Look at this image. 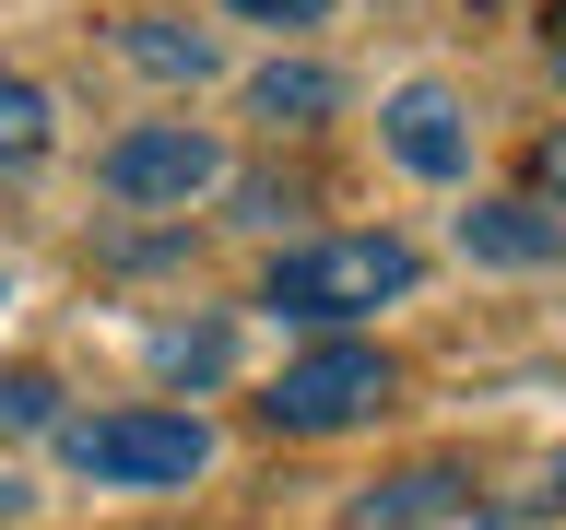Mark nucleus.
I'll return each instance as SVG.
<instances>
[{
    "instance_id": "1",
    "label": "nucleus",
    "mask_w": 566,
    "mask_h": 530,
    "mask_svg": "<svg viewBox=\"0 0 566 530\" xmlns=\"http://www.w3.org/2000/svg\"><path fill=\"white\" fill-rule=\"evenodd\" d=\"M413 272H424L413 236H318V247H295V259H272V295H260V307L307 318V330H343V318L413 295Z\"/></svg>"
},
{
    "instance_id": "2",
    "label": "nucleus",
    "mask_w": 566,
    "mask_h": 530,
    "mask_svg": "<svg viewBox=\"0 0 566 530\" xmlns=\"http://www.w3.org/2000/svg\"><path fill=\"white\" fill-rule=\"evenodd\" d=\"M60 459L83 484H189V471H212V424L166 413V401H142V413H83V424H60Z\"/></svg>"
},
{
    "instance_id": "3",
    "label": "nucleus",
    "mask_w": 566,
    "mask_h": 530,
    "mask_svg": "<svg viewBox=\"0 0 566 530\" xmlns=\"http://www.w3.org/2000/svg\"><path fill=\"white\" fill-rule=\"evenodd\" d=\"M389 389H401V365H389L378 342H318V353H295V365L260 389V424H272V436H343V424L389 413Z\"/></svg>"
},
{
    "instance_id": "4",
    "label": "nucleus",
    "mask_w": 566,
    "mask_h": 530,
    "mask_svg": "<svg viewBox=\"0 0 566 530\" xmlns=\"http://www.w3.org/2000/svg\"><path fill=\"white\" fill-rule=\"evenodd\" d=\"M95 177L118 189V201H201L212 177H224V141L189 130V118H142V130H118L95 153Z\"/></svg>"
},
{
    "instance_id": "5",
    "label": "nucleus",
    "mask_w": 566,
    "mask_h": 530,
    "mask_svg": "<svg viewBox=\"0 0 566 530\" xmlns=\"http://www.w3.org/2000/svg\"><path fill=\"white\" fill-rule=\"evenodd\" d=\"M378 130H389V153H401L413 177H460V166H472V118H460L449 83H401Z\"/></svg>"
},
{
    "instance_id": "6",
    "label": "nucleus",
    "mask_w": 566,
    "mask_h": 530,
    "mask_svg": "<svg viewBox=\"0 0 566 530\" xmlns=\"http://www.w3.org/2000/svg\"><path fill=\"white\" fill-rule=\"evenodd\" d=\"M460 247H472V259H495V272H543V259H566V212L472 201V212H460Z\"/></svg>"
},
{
    "instance_id": "7",
    "label": "nucleus",
    "mask_w": 566,
    "mask_h": 530,
    "mask_svg": "<svg viewBox=\"0 0 566 530\" xmlns=\"http://www.w3.org/2000/svg\"><path fill=\"white\" fill-rule=\"evenodd\" d=\"M248 106H260L272 130H307V118H331V106H343V83H331L318 60H272L260 83H248Z\"/></svg>"
},
{
    "instance_id": "8",
    "label": "nucleus",
    "mask_w": 566,
    "mask_h": 530,
    "mask_svg": "<svg viewBox=\"0 0 566 530\" xmlns=\"http://www.w3.org/2000/svg\"><path fill=\"white\" fill-rule=\"evenodd\" d=\"M449 507H460L449 471H389V484H366L354 530H424V519H449Z\"/></svg>"
},
{
    "instance_id": "9",
    "label": "nucleus",
    "mask_w": 566,
    "mask_h": 530,
    "mask_svg": "<svg viewBox=\"0 0 566 530\" xmlns=\"http://www.w3.org/2000/svg\"><path fill=\"white\" fill-rule=\"evenodd\" d=\"M118 47H130L142 71H166V83H201L212 71V35H189V24H130Z\"/></svg>"
},
{
    "instance_id": "10",
    "label": "nucleus",
    "mask_w": 566,
    "mask_h": 530,
    "mask_svg": "<svg viewBox=\"0 0 566 530\" xmlns=\"http://www.w3.org/2000/svg\"><path fill=\"white\" fill-rule=\"evenodd\" d=\"M35 153H48V95L0 71V166H35Z\"/></svg>"
},
{
    "instance_id": "11",
    "label": "nucleus",
    "mask_w": 566,
    "mask_h": 530,
    "mask_svg": "<svg viewBox=\"0 0 566 530\" xmlns=\"http://www.w3.org/2000/svg\"><path fill=\"white\" fill-rule=\"evenodd\" d=\"M35 424H60V389L35 378V365H12L0 378V436H35Z\"/></svg>"
},
{
    "instance_id": "12",
    "label": "nucleus",
    "mask_w": 566,
    "mask_h": 530,
    "mask_svg": "<svg viewBox=\"0 0 566 530\" xmlns=\"http://www.w3.org/2000/svg\"><path fill=\"white\" fill-rule=\"evenodd\" d=\"M154 365H166V378H212V365H224V330H166Z\"/></svg>"
},
{
    "instance_id": "13",
    "label": "nucleus",
    "mask_w": 566,
    "mask_h": 530,
    "mask_svg": "<svg viewBox=\"0 0 566 530\" xmlns=\"http://www.w3.org/2000/svg\"><path fill=\"white\" fill-rule=\"evenodd\" d=\"M248 24H331V0H237Z\"/></svg>"
},
{
    "instance_id": "14",
    "label": "nucleus",
    "mask_w": 566,
    "mask_h": 530,
    "mask_svg": "<svg viewBox=\"0 0 566 530\" xmlns=\"http://www.w3.org/2000/svg\"><path fill=\"white\" fill-rule=\"evenodd\" d=\"M531 177H543V189H566V130H543V153H531Z\"/></svg>"
},
{
    "instance_id": "15",
    "label": "nucleus",
    "mask_w": 566,
    "mask_h": 530,
    "mask_svg": "<svg viewBox=\"0 0 566 530\" xmlns=\"http://www.w3.org/2000/svg\"><path fill=\"white\" fill-rule=\"evenodd\" d=\"M543 495H555V507H566V459H555V484H543Z\"/></svg>"
},
{
    "instance_id": "16",
    "label": "nucleus",
    "mask_w": 566,
    "mask_h": 530,
    "mask_svg": "<svg viewBox=\"0 0 566 530\" xmlns=\"http://www.w3.org/2000/svg\"><path fill=\"white\" fill-rule=\"evenodd\" d=\"M555 71H566V47H555Z\"/></svg>"
}]
</instances>
